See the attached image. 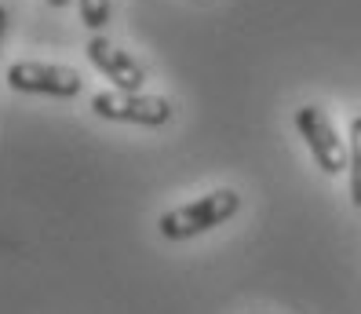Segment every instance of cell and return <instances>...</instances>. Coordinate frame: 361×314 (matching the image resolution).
Wrapping results in <instances>:
<instances>
[{
  "label": "cell",
  "instance_id": "cell-5",
  "mask_svg": "<svg viewBox=\"0 0 361 314\" xmlns=\"http://www.w3.org/2000/svg\"><path fill=\"white\" fill-rule=\"evenodd\" d=\"M84 52H88V62H92V66H95L102 77H110L114 92H142L146 70H142L124 48H117L110 37L95 33L88 44H84Z\"/></svg>",
  "mask_w": 361,
  "mask_h": 314
},
{
  "label": "cell",
  "instance_id": "cell-9",
  "mask_svg": "<svg viewBox=\"0 0 361 314\" xmlns=\"http://www.w3.org/2000/svg\"><path fill=\"white\" fill-rule=\"evenodd\" d=\"M48 4H51V8H70L73 0H48Z\"/></svg>",
  "mask_w": 361,
  "mask_h": 314
},
{
  "label": "cell",
  "instance_id": "cell-3",
  "mask_svg": "<svg viewBox=\"0 0 361 314\" xmlns=\"http://www.w3.org/2000/svg\"><path fill=\"white\" fill-rule=\"evenodd\" d=\"M295 132L303 135L314 164L325 176H343L347 172V143H343V135L336 132L332 117L322 107L307 102V107L295 110Z\"/></svg>",
  "mask_w": 361,
  "mask_h": 314
},
{
  "label": "cell",
  "instance_id": "cell-6",
  "mask_svg": "<svg viewBox=\"0 0 361 314\" xmlns=\"http://www.w3.org/2000/svg\"><path fill=\"white\" fill-rule=\"evenodd\" d=\"M347 186H350V201L361 208V114L347 128Z\"/></svg>",
  "mask_w": 361,
  "mask_h": 314
},
{
  "label": "cell",
  "instance_id": "cell-1",
  "mask_svg": "<svg viewBox=\"0 0 361 314\" xmlns=\"http://www.w3.org/2000/svg\"><path fill=\"white\" fill-rule=\"evenodd\" d=\"M238 212H241V194L233 186H219V191H212L197 201H186V205H176L168 212H161L157 230L164 241H190V238L230 223Z\"/></svg>",
  "mask_w": 361,
  "mask_h": 314
},
{
  "label": "cell",
  "instance_id": "cell-8",
  "mask_svg": "<svg viewBox=\"0 0 361 314\" xmlns=\"http://www.w3.org/2000/svg\"><path fill=\"white\" fill-rule=\"evenodd\" d=\"M4 37H8V8L0 4V48H4Z\"/></svg>",
  "mask_w": 361,
  "mask_h": 314
},
{
  "label": "cell",
  "instance_id": "cell-2",
  "mask_svg": "<svg viewBox=\"0 0 361 314\" xmlns=\"http://www.w3.org/2000/svg\"><path fill=\"white\" fill-rule=\"evenodd\" d=\"M92 114L117 124H139V128H161L176 117L172 99L150 92H95Z\"/></svg>",
  "mask_w": 361,
  "mask_h": 314
},
{
  "label": "cell",
  "instance_id": "cell-4",
  "mask_svg": "<svg viewBox=\"0 0 361 314\" xmlns=\"http://www.w3.org/2000/svg\"><path fill=\"white\" fill-rule=\"evenodd\" d=\"M8 88L11 92H26V95H51V99H73L80 95L84 80L77 70L59 66V62H37L23 59L8 66Z\"/></svg>",
  "mask_w": 361,
  "mask_h": 314
},
{
  "label": "cell",
  "instance_id": "cell-7",
  "mask_svg": "<svg viewBox=\"0 0 361 314\" xmlns=\"http://www.w3.org/2000/svg\"><path fill=\"white\" fill-rule=\"evenodd\" d=\"M77 8H80V23L92 33H99L110 23V0H77Z\"/></svg>",
  "mask_w": 361,
  "mask_h": 314
}]
</instances>
